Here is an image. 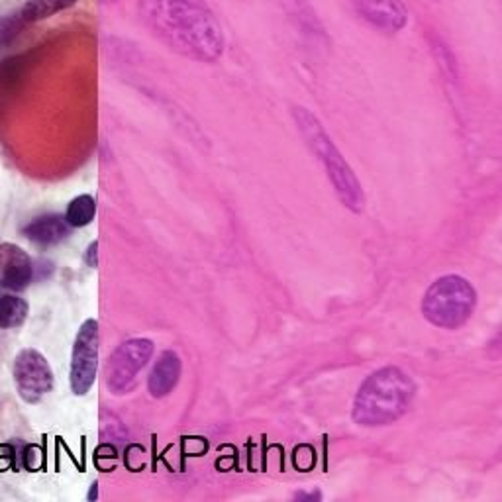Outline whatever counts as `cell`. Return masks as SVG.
Segmentation results:
<instances>
[{
  "label": "cell",
  "instance_id": "obj_11",
  "mask_svg": "<svg viewBox=\"0 0 502 502\" xmlns=\"http://www.w3.org/2000/svg\"><path fill=\"white\" fill-rule=\"evenodd\" d=\"M181 377V359L173 353V351H163L161 355L155 361L152 375H149V392L155 399H161L165 394H169L177 383H179Z\"/></svg>",
  "mask_w": 502,
  "mask_h": 502
},
{
  "label": "cell",
  "instance_id": "obj_7",
  "mask_svg": "<svg viewBox=\"0 0 502 502\" xmlns=\"http://www.w3.org/2000/svg\"><path fill=\"white\" fill-rule=\"evenodd\" d=\"M14 383L20 397L35 404L53 389V373L50 363L40 351L22 349L14 359Z\"/></svg>",
  "mask_w": 502,
  "mask_h": 502
},
{
  "label": "cell",
  "instance_id": "obj_2",
  "mask_svg": "<svg viewBox=\"0 0 502 502\" xmlns=\"http://www.w3.org/2000/svg\"><path fill=\"white\" fill-rule=\"evenodd\" d=\"M416 397V384L399 367H383L369 375L353 400V422L365 428L389 426L402 418Z\"/></svg>",
  "mask_w": 502,
  "mask_h": 502
},
{
  "label": "cell",
  "instance_id": "obj_18",
  "mask_svg": "<svg viewBox=\"0 0 502 502\" xmlns=\"http://www.w3.org/2000/svg\"><path fill=\"white\" fill-rule=\"evenodd\" d=\"M106 2H114V0H106Z\"/></svg>",
  "mask_w": 502,
  "mask_h": 502
},
{
  "label": "cell",
  "instance_id": "obj_5",
  "mask_svg": "<svg viewBox=\"0 0 502 502\" xmlns=\"http://www.w3.org/2000/svg\"><path fill=\"white\" fill-rule=\"evenodd\" d=\"M154 353V341L137 338L122 343L108 359L106 384L112 394H126L136 387L137 375L149 363Z\"/></svg>",
  "mask_w": 502,
  "mask_h": 502
},
{
  "label": "cell",
  "instance_id": "obj_1",
  "mask_svg": "<svg viewBox=\"0 0 502 502\" xmlns=\"http://www.w3.org/2000/svg\"><path fill=\"white\" fill-rule=\"evenodd\" d=\"M142 14L175 52L200 61L220 57V26L205 0H142Z\"/></svg>",
  "mask_w": 502,
  "mask_h": 502
},
{
  "label": "cell",
  "instance_id": "obj_15",
  "mask_svg": "<svg viewBox=\"0 0 502 502\" xmlns=\"http://www.w3.org/2000/svg\"><path fill=\"white\" fill-rule=\"evenodd\" d=\"M26 24L28 22L22 16V12L0 18V47H6V45L14 42Z\"/></svg>",
  "mask_w": 502,
  "mask_h": 502
},
{
  "label": "cell",
  "instance_id": "obj_6",
  "mask_svg": "<svg viewBox=\"0 0 502 502\" xmlns=\"http://www.w3.org/2000/svg\"><path fill=\"white\" fill-rule=\"evenodd\" d=\"M98 343H101L98 322L96 320L83 322L77 338H75V346H73V353H71V373H69L71 391L77 397H83L91 391L94 379H96Z\"/></svg>",
  "mask_w": 502,
  "mask_h": 502
},
{
  "label": "cell",
  "instance_id": "obj_9",
  "mask_svg": "<svg viewBox=\"0 0 502 502\" xmlns=\"http://www.w3.org/2000/svg\"><path fill=\"white\" fill-rule=\"evenodd\" d=\"M32 259L16 244H0V285L8 290H24L32 283Z\"/></svg>",
  "mask_w": 502,
  "mask_h": 502
},
{
  "label": "cell",
  "instance_id": "obj_13",
  "mask_svg": "<svg viewBox=\"0 0 502 502\" xmlns=\"http://www.w3.org/2000/svg\"><path fill=\"white\" fill-rule=\"evenodd\" d=\"M75 2L77 0H28L26 4H24V8L20 10V12H22L24 20L30 24V22H40V20L53 16V14L61 12V10L73 6Z\"/></svg>",
  "mask_w": 502,
  "mask_h": 502
},
{
  "label": "cell",
  "instance_id": "obj_10",
  "mask_svg": "<svg viewBox=\"0 0 502 502\" xmlns=\"http://www.w3.org/2000/svg\"><path fill=\"white\" fill-rule=\"evenodd\" d=\"M24 236L35 246H57L69 236V224L57 214H45L28 224L24 228Z\"/></svg>",
  "mask_w": 502,
  "mask_h": 502
},
{
  "label": "cell",
  "instance_id": "obj_16",
  "mask_svg": "<svg viewBox=\"0 0 502 502\" xmlns=\"http://www.w3.org/2000/svg\"><path fill=\"white\" fill-rule=\"evenodd\" d=\"M98 241H93L91 246H89V249H86V253H85V259H86V263L91 265L93 269H96L98 267Z\"/></svg>",
  "mask_w": 502,
  "mask_h": 502
},
{
  "label": "cell",
  "instance_id": "obj_12",
  "mask_svg": "<svg viewBox=\"0 0 502 502\" xmlns=\"http://www.w3.org/2000/svg\"><path fill=\"white\" fill-rule=\"evenodd\" d=\"M28 302L20 297H10V295H2L0 297V330H10V328H18L26 322Z\"/></svg>",
  "mask_w": 502,
  "mask_h": 502
},
{
  "label": "cell",
  "instance_id": "obj_14",
  "mask_svg": "<svg viewBox=\"0 0 502 502\" xmlns=\"http://www.w3.org/2000/svg\"><path fill=\"white\" fill-rule=\"evenodd\" d=\"M94 214H96V205H94L93 196L81 195L71 200L67 214H65V220H67L71 228H83V226H89L93 222Z\"/></svg>",
  "mask_w": 502,
  "mask_h": 502
},
{
  "label": "cell",
  "instance_id": "obj_4",
  "mask_svg": "<svg viewBox=\"0 0 502 502\" xmlns=\"http://www.w3.org/2000/svg\"><path fill=\"white\" fill-rule=\"evenodd\" d=\"M477 290L465 277L445 275L426 290L422 314L430 324L443 330H457L473 316Z\"/></svg>",
  "mask_w": 502,
  "mask_h": 502
},
{
  "label": "cell",
  "instance_id": "obj_17",
  "mask_svg": "<svg viewBox=\"0 0 502 502\" xmlns=\"http://www.w3.org/2000/svg\"><path fill=\"white\" fill-rule=\"evenodd\" d=\"M96 491H98V485H96V483H93V486H91V493H89V501H96Z\"/></svg>",
  "mask_w": 502,
  "mask_h": 502
},
{
  "label": "cell",
  "instance_id": "obj_3",
  "mask_svg": "<svg viewBox=\"0 0 502 502\" xmlns=\"http://www.w3.org/2000/svg\"><path fill=\"white\" fill-rule=\"evenodd\" d=\"M292 116H295L300 136L304 137V142L310 147V152L316 155V159L322 163L324 171H326L328 179L332 183L333 193L338 195L341 205L351 212H363L365 195H363L361 183L355 177L353 169L349 167V163L346 161V157L336 147L332 137L328 136V132L324 130L320 120L302 106H297L292 110Z\"/></svg>",
  "mask_w": 502,
  "mask_h": 502
},
{
  "label": "cell",
  "instance_id": "obj_8",
  "mask_svg": "<svg viewBox=\"0 0 502 502\" xmlns=\"http://www.w3.org/2000/svg\"><path fill=\"white\" fill-rule=\"evenodd\" d=\"M361 20L383 34H399L409 24V10L402 0H353Z\"/></svg>",
  "mask_w": 502,
  "mask_h": 502
}]
</instances>
